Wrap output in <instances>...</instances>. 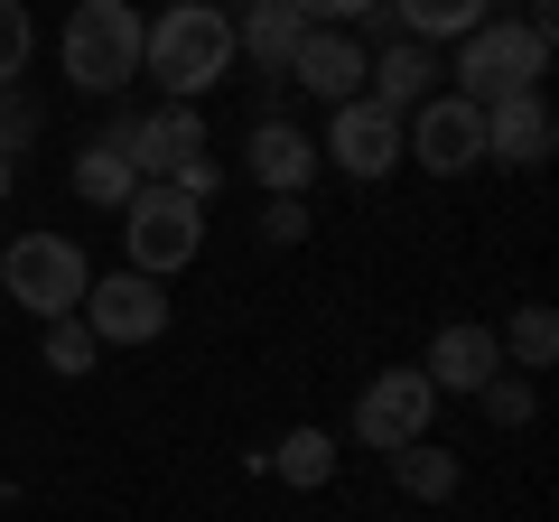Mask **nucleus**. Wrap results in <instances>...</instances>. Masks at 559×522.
I'll return each instance as SVG.
<instances>
[{"label":"nucleus","instance_id":"nucleus-1","mask_svg":"<svg viewBox=\"0 0 559 522\" xmlns=\"http://www.w3.org/2000/svg\"><path fill=\"white\" fill-rule=\"evenodd\" d=\"M234 20L215 0H168L159 20H140V75L159 84L168 103H205L224 75H234Z\"/></svg>","mask_w":559,"mask_h":522},{"label":"nucleus","instance_id":"nucleus-2","mask_svg":"<svg viewBox=\"0 0 559 522\" xmlns=\"http://www.w3.org/2000/svg\"><path fill=\"white\" fill-rule=\"evenodd\" d=\"M197 252H205V205L187 197V187L140 178L131 205H121V271H140V281H178Z\"/></svg>","mask_w":559,"mask_h":522},{"label":"nucleus","instance_id":"nucleus-3","mask_svg":"<svg viewBox=\"0 0 559 522\" xmlns=\"http://www.w3.org/2000/svg\"><path fill=\"white\" fill-rule=\"evenodd\" d=\"M540 75H550V20H485L457 38V84L448 94H466L485 112L503 94H540Z\"/></svg>","mask_w":559,"mask_h":522},{"label":"nucleus","instance_id":"nucleus-4","mask_svg":"<svg viewBox=\"0 0 559 522\" xmlns=\"http://www.w3.org/2000/svg\"><path fill=\"white\" fill-rule=\"evenodd\" d=\"M57 66L75 94H121L140 75V10L131 0H75L57 28Z\"/></svg>","mask_w":559,"mask_h":522},{"label":"nucleus","instance_id":"nucleus-5","mask_svg":"<svg viewBox=\"0 0 559 522\" xmlns=\"http://www.w3.org/2000/svg\"><path fill=\"white\" fill-rule=\"evenodd\" d=\"M0 289H10V299H20L38 327H57V318H75V308H84V289H94V261H84L75 242L47 224V234L0 242Z\"/></svg>","mask_w":559,"mask_h":522},{"label":"nucleus","instance_id":"nucleus-6","mask_svg":"<svg viewBox=\"0 0 559 522\" xmlns=\"http://www.w3.org/2000/svg\"><path fill=\"white\" fill-rule=\"evenodd\" d=\"M401 159L429 168V178H466V168H485V112L466 94H429L419 112H401Z\"/></svg>","mask_w":559,"mask_h":522},{"label":"nucleus","instance_id":"nucleus-7","mask_svg":"<svg viewBox=\"0 0 559 522\" xmlns=\"http://www.w3.org/2000/svg\"><path fill=\"white\" fill-rule=\"evenodd\" d=\"M429 420H439V392H429L419 364H382V373L355 392V439L382 448V458L411 448V439H429Z\"/></svg>","mask_w":559,"mask_h":522},{"label":"nucleus","instance_id":"nucleus-8","mask_svg":"<svg viewBox=\"0 0 559 522\" xmlns=\"http://www.w3.org/2000/svg\"><path fill=\"white\" fill-rule=\"evenodd\" d=\"M318 168H345L355 187L392 178V168H401V112H382L373 94H355V103H326V141H318Z\"/></svg>","mask_w":559,"mask_h":522},{"label":"nucleus","instance_id":"nucleus-9","mask_svg":"<svg viewBox=\"0 0 559 522\" xmlns=\"http://www.w3.org/2000/svg\"><path fill=\"white\" fill-rule=\"evenodd\" d=\"M121 150H131V168H140V178L187 187V178L205 168V112H197V103H159V112L121 121Z\"/></svg>","mask_w":559,"mask_h":522},{"label":"nucleus","instance_id":"nucleus-10","mask_svg":"<svg viewBox=\"0 0 559 522\" xmlns=\"http://www.w3.org/2000/svg\"><path fill=\"white\" fill-rule=\"evenodd\" d=\"M84 327H94V345H150L168 336V281H140V271H112V281L84 289L75 308Z\"/></svg>","mask_w":559,"mask_h":522},{"label":"nucleus","instance_id":"nucleus-11","mask_svg":"<svg viewBox=\"0 0 559 522\" xmlns=\"http://www.w3.org/2000/svg\"><path fill=\"white\" fill-rule=\"evenodd\" d=\"M419 373H429V392H457V402H476L485 382L503 373V345H495V327H476V318H457V327H439V336H429V364H419Z\"/></svg>","mask_w":559,"mask_h":522},{"label":"nucleus","instance_id":"nucleus-12","mask_svg":"<svg viewBox=\"0 0 559 522\" xmlns=\"http://www.w3.org/2000/svg\"><path fill=\"white\" fill-rule=\"evenodd\" d=\"M364 66H373V47L355 38V28H308L299 57H289V84L318 103H355L364 94Z\"/></svg>","mask_w":559,"mask_h":522},{"label":"nucleus","instance_id":"nucleus-13","mask_svg":"<svg viewBox=\"0 0 559 522\" xmlns=\"http://www.w3.org/2000/svg\"><path fill=\"white\" fill-rule=\"evenodd\" d=\"M242 168H252L261 197H308V178H318V141H308L299 121L261 112V121H252V141H242Z\"/></svg>","mask_w":559,"mask_h":522},{"label":"nucleus","instance_id":"nucleus-14","mask_svg":"<svg viewBox=\"0 0 559 522\" xmlns=\"http://www.w3.org/2000/svg\"><path fill=\"white\" fill-rule=\"evenodd\" d=\"M550 141H559V121H550V103H540V94L485 103V159H495V168H540V159H550Z\"/></svg>","mask_w":559,"mask_h":522},{"label":"nucleus","instance_id":"nucleus-15","mask_svg":"<svg viewBox=\"0 0 559 522\" xmlns=\"http://www.w3.org/2000/svg\"><path fill=\"white\" fill-rule=\"evenodd\" d=\"M364 94H373L382 112H419V103L439 94V57H429L419 38H392L373 66H364Z\"/></svg>","mask_w":559,"mask_h":522},{"label":"nucleus","instance_id":"nucleus-16","mask_svg":"<svg viewBox=\"0 0 559 522\" xmlns=\"http://www.w3.org/2000/svg\"><path fill=\"white\" fill-rule=\"evenodd\" d=\"M299 38H308V20L289 10V0H252V10H234V57H252L261 75H289Z\"/></svg>","mask_w":559,"mask_h":522},{"label":"nucleus","instance_id":"nucleus-17","mask_svg":"<svg viewBox=\"0 0 559 522\" xmlns=\"http://www.w3.org/2000/svg\"><path fill=\"white\" fill-rule=\"evenodd\" d=\"M131 187H140V168H131V150H121V121H112V131H94V141L75 150V197H84V205H112V215H121V205H131Z\"/></svg>","mask_w":559,"mask_h":522},{"label":"nucleus","instance_id":"nucleus-18","mask_svg":"<svg viewBox=\"0 0 559 522\" xmlns=\"http://www.w3.org/2000/svg\"><path fill=\"white\" fill-rule=\"evenodd\" d=\"M392 476H401V495H411V503H448V495H457V476H466V466H457V448H448L439 429H429V439L392 448Z\"/></svg>","mask_w":559,"mask_h":522},{"label":"nucleus","instance_id":"nucleus-19","mask_svg":"<svg viewBox=\"0 0 559 522\" xmlns=\"http://www.w3.org/2000/svg\"><path fill=\"white\" fill-rule=\"evenodd\" d=\"M401 20V38H419V47H439V38H466V28H485L495 20V0H382Z\"/></svg>","mask_w":559,"mask_h":522},{"label":"nucleus","instance_id":"nucleus-20","mask_svg":"<svg viewBox=\"0 0 559 522\" xmlns=\"http://www.w3.org/2000/svg\"><path fill=\"white\" fill-rule=\"evenodd\" d=\"M280 485H299V495H318V485H336V439L326 429H289V439L271 448Z\"/></svg>","mask_w":559,"mask_h":522},{"label":"nucleus","instance_id":"nucleus-21","mask_svg":"<svg viewBox=\"0 0 559 522\" xmlns=\"http://www.w3.org/2000/svg\"><path fill=\"white\" fill-rule=\"evenodd\" d=\"M503 364H513V373H550V355H559V318H550V308H513V327H503Z\"/></svg>","mask_w":559,"mask_h":522},{"label":"nucleus","instance_id":"nucleus-22","mask_svg":"<svg viewBox=\"0 0 559 522\" xmlns=\"http://www.w3.org/2000/svg\"><path fill=\"white\" fill-rule=\"evenodd\" d=\"M476 402H485V420H495V429H522V420L540 411V402H532V373H513V364H503V373L485 382Z\"/></svg>","mask_w":559,"mask_h":522},{"label":"nucleus","instance_id":"nucleus-23","mask_svg":"<svg viewBox=\"0 0 559 522\" xmlns=\"http://www.w3.org/2000/svg\"><path fill=\"white\" fill-rule=\"evenodd\" d=\"M94 355H103V345H94V327H84V318L47 327V373H94Z\"/></svg>","mask_w":559,"mask_h":522},{"label":"nucleus","instance_id":"nucleus-24","mask_svg":"<svg viewBox=\"0 0 559 522\" xmlns=\"http://www.w3.org/2000/svg\"><path fill=\"white\" fill-rule=\"evenodd\" d=\"M28 47H38V28H28V10L20 0H0V94L28 75Z\"/></svg>","mask_w":559,"mask_h":522},{"label":"nucleus","instance_id":"nucleus-25","mask_svg":"<svg viewBox=\"0 0 559 522\" xmlns=\"http://www.w3.org/2000/svg\"><path fill=\"white\" fill-rule=\"evenodd\" d=\"M28 141H38V103H20V94H0V159H20Z\"/></svg>","mask_w":559,"mask_h":522},{"label":"nucleus","instance_id":"nucleus-26","mask_svg":"<svg viewBox=\"0 0 559 522\" xmlns=\"http://www.w3.org/2000/svg\"><path fill=\"white\" fill-rule=\"evenodd\" d=\"M308 224H318L308 197H271V205H261V234H271V242H308Z\"/></svg>","mask_w":559,"mask_h":522},{"label":"nucleus","instance_id":"nucleus-27","mask_svg":"<svg viewBox=\"0 0 559 522\" xmlns=\"http://www.w3.org/2000/svg\"><path fill=\"white\" fill-rule=\"evenodd\" d=\"M289 10H299L308 28H355V20H373L382 0H289Z\"/></svg>","mask_w":559,"mask_h":522},{"label":"nucleus","instance_id":"nucleus-28","mask_svg":"<svg viewBox=\"0 0 559 522\" xmlns=\"http://www.w3.org/2000/svg\"><path fill=\"white\" fill-rule=\"evenodd\" d=\"M10 187H20V159H0V205H10Z\"/></svg>","mask_w":559,"mask_h":522},{"label":"nucleus","instance_id":"nucleus-29","mask_svg":"<svg viewBox=\"0 0 559 522\" xmlns=\"http://www.w3.org/2000/svg\"><path fill=\"white\" fill-rule=\"evenodd\" d=\"M215 10H224V20H234V10H252V0H215Z\"/></svg>","mask_w":559,"mask_h":522},{"label":"nucleus","instance_id":"nucleus-30","mask_svg":"<svg viewBox=\"0 0 559 522\" xmlns=\"http://www.w3.org/2000/svg\"><path fill=\"white\" fill-rule=\"evenodd\" d=\"M532 20H550V0H540V10H532Z\"/></svg>","mask_w":559,"mask_h":522},{"label":"nucleus","instance_id":"nucleus-31","mask_svg":"<svg viewBox=\"0 0 559 522\" xmlns=\"http://www.w3.org/2000/svg\"><path fill=\"white\" fill-rule=\"evenodd\" d=\"M0 503H10V476H0Z\"/></svg>","mask_w":559,"mask_h":522}]
</instances>
